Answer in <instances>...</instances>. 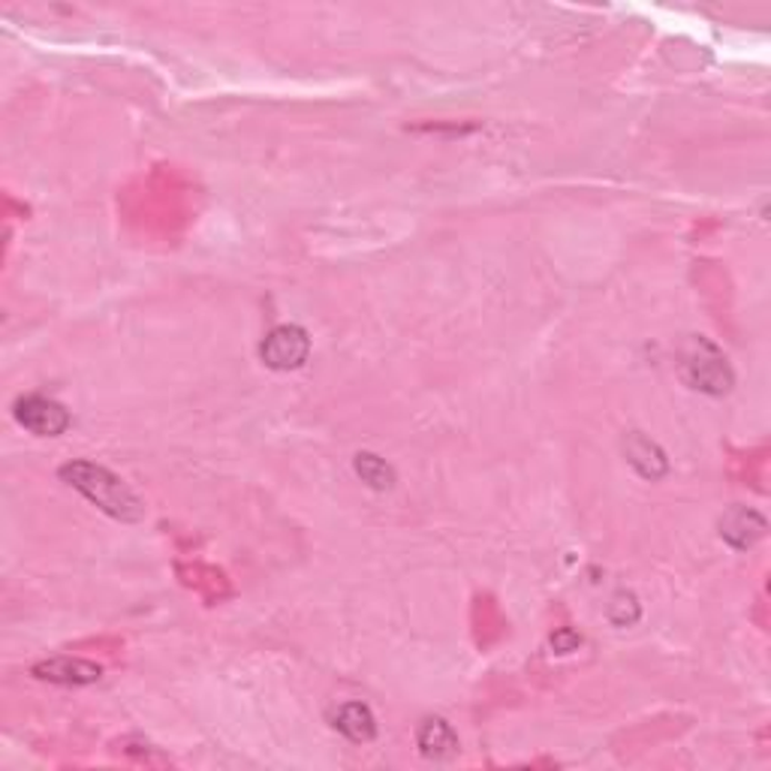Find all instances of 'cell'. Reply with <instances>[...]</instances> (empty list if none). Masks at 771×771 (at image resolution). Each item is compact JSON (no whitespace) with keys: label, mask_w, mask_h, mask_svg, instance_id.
<instances>
[{"label":"cell","mask_w":771,"mask_h":771,"mask_svg":"<svg viewBox=\"0 0 771 771\" xmlns=\"http://www.w3.org/2000/svg\"><path fill=\"white\" fill-rule=\"evenodd\" d=\"M61 480L67 485H73L76 491H82L88 501L100 507L106 515H112L118 521H139L146 515V507L136 498L133 489L127 485L121 477H116L112 470L94 461H70L63 464Z\"/></svg>","instance_id":"6da1fadb"},{"label":"cell","mask_w":771,"mask_h":771,"mask_svg":"<svg viewBox=\"0 0 771 771\" xmlns=\"http://www.w3.org/2000/svg\"><path fill=\"white\" fill-rule=\"evenodd\" d=\"M681 374L697 392L705 395H727L735 383L727 356L718 347L709 344L705 338H693L684 350V362H681Z\"/></svg>","instance_id":"7a4b0ae2"},{"label":"cell","mask_w":771,"mask_h":771,"mask_svg":"<svg viewBox=\"0 0 771 771\" xmlns=\"http://www.w3.org/2000/svg\"><path fill=\"white\" fill-rule=\"evenodd\" d=\"M311 356V338L302 326H274L260 344V359L271 371H296Z\"/></svg>","instance_id":"3957f363"},{"label":"cell","mask_w":771,"mask_h":771,"mask_svg":"<svg viewBox=\"0 0 771 771\" xmlns=\"http://www.w3.org/2000/svg\"><path fill=\"white\" fill-rule=\"evenodd\" d=\"M12 413L19 419V425L28 428L37 438H58L70 428V410L52 398L24 395L16 401Z\"/></svg>","instance_id":"277c9868"},{"label":"cell","mask_w":771,"mask_h":771,"mask_svg":"<svg viewBox=\"0 0 771 771\" xmlns=\"http://www.w3.org/2000/svg\"><path fill=\"white\" fill-rule=\"evenodd\" d=\"M33 675L42 678V681H52V684H70V688H82V684H94L103 675V669L91 663V660H82V657H52V660H42L33 667Z\"/></svg>","instance_id":"5b68a950"},{"label":"cell","mask_w":771,"mask_h":771,"mask_svg":"<svg viewBox=\"0 0 771 771\" xmlns=\"http://www.w3.org/2000/svg\"><path fill=\"white\" fill-rule=\"evenodd\" d=\"M624 455L627 461H630V468L637 470L639 477H645V480H663L669 473L667 452L657 447L654 440L645 438L642 431H630V434H627Z\"/></svg>","instance_id":"8992f818"},{"label":"cell","mask_w":771,"mask_h":771,"mask_svg":"<svg viewBox=\"0 0 771 771\" xmlns=\"http://www.w3.org/2000/svg\"><path fill=\"white\" fill-rule=\"evenodd\" d=\"M720 537L730 542L732 549H739V552H744V549H751L753 542L762 540V533H765V519H762L757 510H748V507H730V510L723 512V519H720Z\"/></svg>","instance_id":"52a82bcc"},{"label":"cell","mask_w":771,"mask_h":771,"mask_svg":"<svg viewBox=\"0 0 771 771\" xmlns=\"http://www.w3.org/2000/svg\"><path fill=\"white\" fill-rule=\"evenodd\" d=\"M417 744L428 760H449L459 751V735L443 718H425L419 723Z\"/></svg>","instance_id":"ba28073f"},{"label":"cell","mask_w":771,"mask_h":771,"mask_svg":"<svg viewBox=\"0 0 771 771\" xmlns=\"http://www.w3.org/2000/svg\"><path fill=\"white\" fill-rule=\"evenodd\" d=\"M334 730L341 732L344 739L356 741V744H366V741H374L377 720L371 709L362 705V702H347L334 714Z\"/></svg>","instance_id":"9c48e42d"},{"label":"cell","mask_w":771,"mask_h":771,"mask_svg":"<svg viewBox=\"0 0 771 771\" xmlns=\"http://www.w3.org/2000/svg\"><path fill=\"white\" fill-rule=\"evenodd\" d=\"M353 468L356 473H359V480L366 482V485H371V489L389 491L395 485V470H392V464H386L374 452H359Z\"/></svg>","instance_id":"30bf717a"},{"label":"cell","mask_w":771,"mask_h":771,"mask_svg":"<svg viewBox=\"0 0 771 771\" xmlns=\"http://www.w3.org/2000/svg\"><path fill=\"white\" fill-rule=\"evenodd\" d=\"M605 615H609V621L615 627H633L639 621V615H642V609H639L637 597L627 594V591H618L612 597L609 609H605Z\"/></svg>","instance_id":"8fae6325"},{"label":"cell","mask_w":771,"mask_h":771,"mask_svg":"<svg viewBox=\"0 0 771 771\" xmlns=\"http://www.w3.org/2000/svg\"><path fill=\"white\" fill-rule=\"evenodd\" d=\"M549 645H552L554 654H573L582 645V637H579V630H573V627H561V630L552 633Z\"/></svg>","instance_id":"7c38bea8"}]
</instances>
